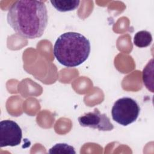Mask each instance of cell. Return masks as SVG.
Here are the masks:
<instances>
[{
	"label": "cell",
	"mask_w": 154,
	"mask_h": 154,
	"mask_svg": "<svg viewBox=\"0 0 154 154\" xmlns=\"http://www.w3.org/2000/svg\"><path fill=\"white\" fill-rule=\"evenodd\" d=\"M140 111V106L134 99L124 97L114 102L111 109V115L114 121L126 126L137 119Z\"/></svg>",
	"instance_id": "obj_3"
},
{
	"label": "cell",
	"mask_w": 154,
	"mask_h": 154,
	"mask_svg": "<svg viewBox=\"0 0 154 154\" xmlns=\"http://www.w3.org/2000/svg\"><path fill=\"white\" fill-rule=\"evenodd\" d=\"M50 2L57 10L61 12L73 11L79 7L80 3V1L78 0H53Z\"/></svg>",
	"instance_id": "obj_6"
},
{
	"label": "cell",
	"mask_w": 154,
	"mask_h": 154,
	"mask_svg": "<svg viewBox=\"0 0 154 154\" xmlns=\"http://www.w3.org/2000/svg\"><path fill=\"white\" fill-rule=\"evenodd\" d=\"M49 153H70L75 154V149L72 146L66 143H58L52 147L48 151Z\"/></svg>",
	"instance_id": "obj_9"
},
{
	"label": "cell",
	"mask_w": 154,
	"mask_h": 154,
	"mask_svg": "<svg viewBox=\"0 0 154 154\" xmlns=\"http://www.w3.org/2000/svg\"><path fill=\"white\" fill-rule=\"evenodd\" d=\"M7 19L11 28L22 37L38 38L48 25L47 8L41 1H16L10 7Z\"/></svg>",
	"instance_id": "obj_1"
},
{
	"label": "cell",
	"mask_w": 154,
	"mask_h": 154,
	"mask_svg": "<svg viewBox=\"0 0 154 154\" xmlns=\"http://www.w3.org/2000/svg\"><path fill=\"white\" fill-rule=\"evenodd\" d=\"M90 51V42L84 35L76 32H67L58 37L53 53L61 64L73 67L87 60Z\"/></svg>",
	"instance_id": "obj_2"
},
{
	"label": "cell",
	"mask_w": 154,
	"mask_h": 154,
	"mask_svg": "<svg viewBox=\"0 0 154 154\" xmlns=\"http://www.w3.org/2000/svg\"><path fill=\"white\" fill-rule=\"evenodd\" d=\"M78 120L82 127H89L101 131H109L114 129L109 119L105 114H101L97 108L79 117Z\"/></svg>",
	"instance_id": "obj_5"
},
{
	"label": "cell",
	"mask_w": 154,
	"mask_h": 154,
	"mask_svg": "<svg viewBox=\"0 0 154 154\" xmlns=\"http://www.w3.org/2000/svg\"><path fill=\"white\" fill-rule=\"evenodd\" d=\"M22 131L14 121L4 120L0 122V147H14L20 144Z\"/></svg>",
	"instance_id": "obj_4"
},
{
	"label": "cell",
	"mask_w": 154,
	"mask_h": 154,
	"mask_svg": "<svg viewBox=\"0 0 154 154\" xmlns=\"http://www.w3.org/2000/svg\"><path fill=\"white\" fill-rule=\"evenodd\" d=\"M152 42V36L150 32L143 30L137 32L134 38V44L138 48L149 46Z\"/></svg>",
	"instance_id": "obj_8"
},
{
	"label": "cell",
	"mask_w": 154,
	"mask_h": 154,
	"mask_svg": "<svg viewBox=\"0 0 154 154\" xmlns=\"http://www.w3.org/2000/svg\"><path fill=\"white\" fill-rule=\"evenodd\" d=\"M143 81L146 87L153 92V60L151 59L143 70Z\"/></svg>",
	"instance_id": "obj_7"
}]
</instances>
